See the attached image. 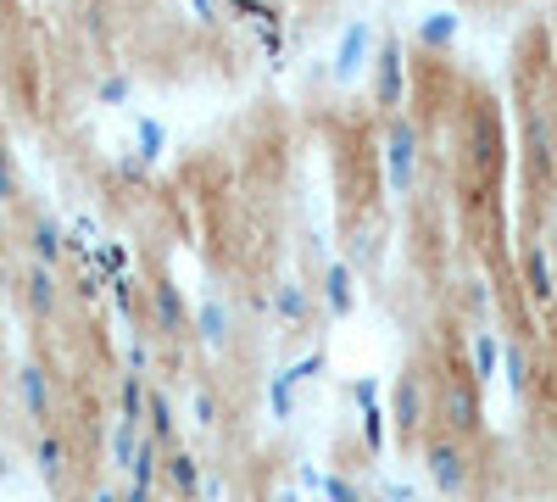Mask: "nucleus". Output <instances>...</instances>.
I'll use <instances>...</instances> for the list:
<instances>
[{
    "mask_svg": "<svg viewBox=\"0 0 557 502\" xmlns=\"http://www.w3.org/2000/svg\"><path fill=\"white\" fill-rule=\"evenodd\" d=\"M418 162H424V134L412 118L391 112L385 146H380V168H385V191L391 196H412L418 191Z\"/></svg>",
    "mask_w": 557,
    "mask_h": 502,
    "instance_id": "obj_1",
    "label": "nucleus"
},
{
    "mask_svg": "<svg viewBox=\"0 0 557 502\" xmlns=\"http://www.w3.org/2000/svg\"><path fill=\"white\" fill-rule=\"evenodd\" d=\"M424 475L441 497H469L474 486V458H469V441H457V436H430L424 441Z\"/></svg>",
    "mask_w": 557,
    "mask_h": 502,
    "instance_id": "obj_2",
    "label": "nucleus"
},
{
    "mask_svg": "<svg viewBox=\"0 0 557 502\" xmlns=\"http://www.w3.org/2000/svg\"><path fill=\"white\" fill-rule=\"evenodd\" d=\"M435 407H441L446 436H457V441L480 436V425H485V402H480V385H474L469 375H446V380H441Z\"/></svg>",
    "mask_w": 557,
    "mask_h": 502,
    "instance_id": "obj_3",
    "label": "nucleus"
},
{
    "mask_svg": "<svg viewBox=\"0 0 557 502\" xmlns=\"http://www.w3.org/2000/svg\"><path fill=\"white\" fill-rule=\"evenodd\" d=\"M368 89H374V107L391 118V112H401V101H407V51H401V39H391V34H380V45H374V62H368Z\"/></svg>",
    "mask_w": 557,
    "mask_h": 502,
    "instance_id": "obj_4",
    "label": "nucleus"
},
{
    "mask_svg": "<svg viewBox=\"0 0 557 502\" xmlns=\"http://www.w3.org/2000/svg\"><path fill=\"white\" fill-rule=\"evenodd\" d=\"M374 45H380V28L368 23V17L346 23L341 39H335V57H330V78L335 84H357L368 73V62H374Z\"/></svg>",
    "mask_w": 557,
    "mask_h": 502,
    "instance_id": "obj_5",
    "label": "nucleus"
},
{
    "mask_svg": "<svg viewBox=\"0 0 557 502\" xmlns=\"http://www.w3.org/2000/svg\"><path fill=\"white\" fill-rule=\"evenodd\" d=\"M146 302H151V335L157 341H184L190 335V302H184L178 280L157 273V280L146 285Z\"/></svg>",
    "mask_w": 557,
    "mask_h": 502,
    "instance_id": "obj_6",
    "label": "nucleus"
},
{
    "mask_svg": "<svg viewBox=\"0 0 557 502\" xmlns=\"http://www.w3.org/2000/svg\"><path fill=\"white\" fill-rule=\"evenodd\" d=\"M391 436H401V441H412L418 430H424V419H430V391H424V375L418 369H401V380L391 385Z\"/></svg>",
    "mask_w": 557,
    "mask_h": 502,
    "instance_id": "obj_7",
    "label": "nucleus"
},
{
    "mask_svg": "<svg viewBox=\"0 0 557 502\" xmlns=\"http://www.w3.org/2000/svg\"><path fill=\"white\" fill-rule=\"evenodd\" d=\"M17 296H23V307L39 318V325H51V318L62 313V302H67V280H62V268L28 262V268L17 273Z\"/></svg>",
    "mask_w": 557,
    "mask_h": 502,
    "instance_id": "obj_8",
    "label": "nucleus"
},
{
    "mask_svg": "<svg viewBox=\"0 0 557 502\" xmlns=\"http://www.w3.org/2000/svg\"><path fill=\"white\" fill-rule=\"evenodd\" d=\"M28 464L45 486H62L67 469H73V441L57 430V425H34V441H28Z\"/></svg>",
    "mask_w": 557,
    "mask_h": 502,
    "instance_id": "obj_9",
    "label": "nucleus"
},
{
    "mask_svg": "<svg viewBox=\"0 0 557 502\" xmlns=\"http://www.w3.org/2000/svg\"><path fill=\"white\" fill-rule=\"evenodd\" d=\"M17 402H23L28 425H51L57 419V380H51L45 363H23L17 369Z\"/></svg>",
    "mask_w": 557,
    "mask_h": 502,
    "instance_id": "obj_10",
    "label": "nucleus"
},
{
    "mask_svg": "<svg viewBox=\"0 0 557 502\" xmlns=\"http://www.w3.org/2000/svg\"><path fill=\"white\" fill-rule=\"evenodd\" d=\"M201 475H207V464L196 458V446H168L162 452V497H178V502H196V491H201Z\"/></svg>",
    "mask_w": 557,
    "mask_h": 502,
    "instance_id": "obj_11",
    "label": "nucleus"
},
{
    "mask_svg": "<svg viewBox=\"0 0 557 502\" xmlns=\"http://www.w3.org/2000/svg\"><path fill=\"white\" fill-rule=\"evenodd\" d=\"M190 335L207 346V352H223L228 341H235V307L218 302V296H201L190 307Z\"/></svg>",
    "mask_w": 557,
    "mask_h": 502,
    "instance_id": "obj_12",
    "label": "nucleus"
},
{
    "mask_svg": "<svg viewBox=\"0 0 557 502\" xmlns=\"http://www.w3.org/2000/svg\"><path fill=\"white\" fill-rule=\"evenodd\" d=\"M23 246H28V257L45 262V268H62V262H67V230H62L51 212H34V218H28Z\"/></svg>",
    "mask_w": 557,
    "mask_h": 502,
    "instance_id": "obj_13",
    "label": "nucleus"
},
{
    "mask_svg": "<svg viewBox=\"0 0 557 502\" xmlns=\"http://www.w3.org/2000/svg\"><path fill=\"white\" fill-rule=\"evenodd\" d=\"M318 296H323V313H330L335 325H346V318L357 313V273H351V262H330V268H323Z\"/></svg>",
    "mask_w": 557,
    "mask_h": 502,
    "instance_id": "obj_14",
    "label": "nucleus"
},
{
    "mask_svg": "<svg viewBox=\"0 0 557 502\" xmlns=\"http://www.w3.org/2000/svg\"><path fill=\"white\" fill-rule=\"evenodd\" d=\"M524 296H530V307H557V262H552V252L535 241L530 252H524Z\"/></svg>",
    "mask_w": 557,
    "mask_h": 502,
    "instance_id": "obj_15",
    "label": "nucleus"
},
{
    "mask_svg": "<svg viewBox=\"0 0 557 502\" xmlns=\"http://www.w3.org/2000/svg\"><path fill=\"white\" fill-rule=\"evenodd\" d=\"M268 313H273L285 330H307V318H312V285H301V280H278L273 296H268Z\"/></svg>",
    "mask_w": 557,
    "mask_h": 502,
    "instance_id": "obj_16",
    "label": "nucleus"
},
{
    "mask_svg": "<svg viewBox=\"0 0 557 502\" xmlns=\"http://www.w3.org/2000/svg\"><path fill=\"white\" fill-rule=\"evenodd\" d=\"M146 436H151L162 452L184 441V430H178V407H173V396H168L162 385H151V391H146Z\"/></svg>",
    "mask_w": 557,
    "mask_h": 502,
    "instance_id": "obj_17",
    "label": "nucleus"
},
{
    "mask_svg": "<svg viewBox=\"0 0 557 502\" xmlns=\"http://www.w3.org/2000/svg\"><path fill=\"white\" fill-rule=\"evenodd\" d=\"M524 151H530V173H535V179H552V162H557V128H552L546 112H530Z\"/></svg>",
    "mask_w": 557,
    "mask_h": 502,
    "instance_id": "obj_18",
    "label": "nucleus"
},
{
    "mask_svg": "<svg viewBox=\"0 0 557 502\" xmlns=\"http://www.w3.org/2000/svg\"><path fill=\"white\" fill-rule=\"evenodd\" d=\"M496 375H502V335L496 330H474L469 335V380L485 391Z\"/></svg>",
    "mask_w": 557,
    "mask_h": 502,
    "instance_id": "obj_19",
    "label": "nucleus"
},
{
    "mask_svg": "<svg viewBox=\"0 0 557 502\" xmlns=\"http://www.w3.org/2000/svg\"><path fill=\"white\" fill-rule=\"evenodd\" d=\"M357 436H362V452H368V458H385V452H391V414H385V396H380V402H362Z\"/></svg>",
    "mask_w": 557,
    "mask_h": 502,
    "instance_id": "obj_20",
    "label": "nucleus"
},
{
    "mask_svg": "<svg viewBox=\"0 0 557 502\" xmlns=\"http://www.w3.org/2000/svg\"><path fill=\"white\" fill-rule=\"evenodd\" d=\"M146 391H151V375L123 369L117 375V419H134L139 430H146Z\"/></svg>",
    "mask_w": 557,
    "mask_h": 502,
    "instance_id": "obj_21",
    "label": "nucleus"
},
{
    "mask_svg": "<svg viewBox=\"0 0 557 502\" xmlns=\"http://www.w3.org/2000/svg\"><path fill=\"white\" fill-rule=\"evenodd\" d=\"M134 157L146 168H157L168 157V123L162 118H134Z\"/></svg>",
    "mask_w": 557,
    "mask_h": 502,
    "instance_id": "obj_22",
    "label": "nucleus"
},
{
    "mask_svg": "<svg viewBox=\"0 0 557 502\" xmlns=\"http://www.w3.org/2000/svg\"><path fill=\"white\" fill-rule=\"evenodd\" d=\"M296 407H301V391L290 385V375H285V369L268 375V419H273V425H290Z\"/></svg>",
    "mask_w": 557,
    "mask_h": 502,
    "instance_id": "obj_23",
    "label": "nucleus"
},
{
    "mask_svg": "<svg viewBox=\"0 0 557 502\" xmlns=\"http://www.w3.org/2000/svg\"><path fill=\"white\" fill-rule=\"evenodd\" d=\"M457 34H462V17L457 12H430L424 23H418V45H424V51H446Z\"/></svg>",
    "mask_w": 557,
    "mask_h": 502,
    "instance_id": "obj_24",
    "label": "nucleus"
},
{
    "mask_svg": "<svg viewBox=\"0 0 557 502\" xmlns=\"http://www.w3.org/2000/svg\"><path fill=\"white\" fill-rule=\"evenodd\" d=\"M134 441H139V425H134V419H112V436H107V458H112V475H128Z\"/></svg>",
    "mask_w": 557,
    "mask_h": 502,
    "instance_id": "obj_25",
    "label": "nucleus"
},
{
    "mask_svg": "<svg viewBox=\"0 0 557 502\" xmlns=\"http://www.w3.org/2000/svg\"><path fill=\"white\" fill-rule=\"evenodd\" d=\"M502 375L513 396H530V352L519 341H502Z\"/></svg>",
    "mask_w": 557,
    "mask_h": 502,
    "instance_id": "obj_26",
    "label": "nucleus"
},
{
    "mask_svg": "<svg viewBox=\"0 0 557 502\" xmlns=\"http://www.w3.org/2000/svg\"><path fill=\"white\" fill-rule=\"evenodd\" d=\"M139 280H134V268H123V273H112L107 280V296H112V313L123 318V325H134V313H139V291H134Z\"/></svg>",
    "mask_w": 557,
    "mask_h": 502,
    "instance_id": "obj_27",
    "label": "nucleus"
},
{
    "mask_svg": "<svg viewBox=\"0 0 557 502\" xmlns=\"http://www.w3.org/2000/svg\"><path fill=\"white\" fill-rule=\"evenodd\" d=\"M318 497H323V502H374V491L357 486V480H351V475H341V469H323Z\"/></svg>",
    "mask_w": 557,
    "mask_h": 502,
    "instance_id": "obj_28",
    "label": "nucleus"
},
{
    "mask_svg": "<svg viewBox=\"0 0 557 502\" xmlns=\"http://www.w3.org/2000/svg\"><path fill=\"white\" fill-rule=\"evenodd\" d=\"M67 296H73V302H84V307H96V302L107 296V280H101V273L89 268V262H78V273L67 280Z\"/></svg>",
    "mask_w": 557,
    "mask_h": 502,
    "instance_id": "obj_29",
    "label": "nucleus"
},
{
    "mask_svg": "<svg viewBox=\"0 0 557 502\" xmlns=\"http://www.w3.org/2000/svg\"><path fill=\"white\" fill-rule=\"evenodd\" d=\"M285 375H290V385H296V391H301V385H312V380H323V375H330V352L312 346L307 357H296V363H290Z\"/></svg>",
    "mask_w": 557,
    "mask_h": 502,
    "instance_id": "obj_30",
    "label": "nucleus"
},
{
    "mask_svg": "<svg viewBox=\"0 0 557 502\" xmlns=\"http://www.w3.org/2000/svg\"><path fill=\"white\" fill-rule=\"evenodd\" d=\"M190 419H196V430H218L223 425V407H218V391L212 385H196L190 391Z\"/></svg>",
    "mask_w": 557,
    "mask_h": 502,
    "instance_id": "obj_31",
    "label": "nucleus"
},
{
    "mask_svg": "<svg viewBox=\"0 0 557 502\" xmlns=\"http://www.w3.org/2000/svg\"><path fill=\"white\" fill-rule=\"evenodd\" d=\"M128 96H134V78L128 73H107L96 84V107H128Z\"/></svg>",
    "mask_w": 557,
    "mask_h": 502,
    "instance_id": "obj_32",
    "label": "nucleus"
},
{
    "mask_svg": "<svg viewBox=\"0 0 557 502\" xmlns=\"http://www.w3.org/2000/svg\"><path fill=\"white\" fill-rule=\"evenodd\" d=\"M23 196V179H17V162H12V151L0 146V207H12Z\"/></svg>",
    "mask_w": 557,
    "mask_h": 502,
    "instance_id": "obj_33",
    "label": "nucleus"
},
{
    "mask_svg": "<svg viewBox=\"0 0 557 502\" xmlns=\"http://www.w3.org/2000/svg\"><path fill=\"white\" fill-rule=\"evenodd\" d=\"M123 357H128V369H134V375H151V369H157V346H151L146 335H134V341L123 346Z\"/></svg>",
    "mask_w": 557,
    "mask_h": 502,
    "instance_id": "obj_34",
    "label": "nucleus"
},
{
    "mask_svg": "<svg viewBox=\"0 0 557 502\" xmlns=\"http://www.w3.org/2000/svg\"><path fill=\"white\" fill-rule=\"evenodd\" d=\"M491 162H496V128L480 118L474 123V168H491Z\"/></svg>",
    "mask_w": 557,
    "mask_h": 502,
    "instance_id": "obj_35",
    "label": "nucleus"
},
{
    "mask_svg": "<svg viewBox=\"0 0 557 502\" xmlns=\"http://www.w3.org/2000/svg\"><path fill=\"white\" fill-rule=\"evenodd\" d=\"M346 396L362 407V402H380V396H385V385H380L374 375H357V380H346Z\"/></svg>",
    "mask_w": 557,
    "mask_h": 502,
    "instance_id": "obj_36",
    "label": "nucleus"
},
{
    "mask_svg": "<svg viewBox=\"0 0 557 502\" xmlns=\"http://www.w3.org/2000/svg\"><path fill=\"white\" fill-rule=\"evenodd\" d=\"M112 173L123 179V185H146V179H151V168H146V162H139L134 151H128V157H117V162H112Z\"/></svg>",
    "mask_w": 557,
    "mask_h": 502,
    "instance_id": "obj_37",
    "label": "nucleus"
},
{
    "mask_svg": "<svg viewBox=\"0 0 557 502\" xmlns=\"http://www.w3.org/2000/svg\"><path fill=\"white\" fill-rule=\"evenodd\" d=\"M374 497H380V502H418V491H412V486H401V480H380V486H374Z\"/></svg>",
    "mask_w": 557,
    "mask_h": 502,
    "instance_id": "obj_38",
    "label": "nucleus"
},
{
    "mask_svg": "<svg viewBox=\"0 0 557 502\" xmlns=\"http://www.w3.org/2000/svg\"><path fill=\"white\" fill-rule=\"evenodd\" d=\"M290 475H296V491H312L318 497V486H323V469L318 464H296Z\"/></svg>",
    "mask_w": 557,
    "mask_h": 502,
    "instance_id": "obj_39",
    "label": "nucleus"
},
{
    "mask_svg": "<svg viewBox=\"0 0 557 502\" xmlns=\"http://www.w3.org/2000/svg\"><path fill=\"white\" fill-rule=\"evenodd\" d=\"M223 497H228L223 475H212V469H207V475H201V491H196V502H223Z\"/></svg>",
    "mask_w": 557,
    "mask_h": 502,
    "instance_id": "obj_40",
    "label": "nucleus"
},
{
    "mask_svg": "<svg viewBox=\"0 0 557 502\" xmlns=\"http://www.w3.org/2000/svg\"><path fill=\"white\" fill-rule=\"evenodd\" d=\"M123 502H162V486H139V480H123Z\"/></svg>",
    "mask_w": 557,
    "mask_h": 502,
    "instance_id": "obj_41",
    "label": "nucleus"
},
{
    "mask_svg": "<svg viewBox=\"0 0 557 502\" xmlns=\"http://www.w3.org/2000/svg\"><path fill=\"white\" fill-rule=\"evenodd\" d=\"M190 12H196L201 23H218V17H223V0H190Z\"/></svg>",
    "mask_w": 557,
    "mask_h": 502,
    "instance_id": "obj_42",
    "label": "nucleus"
},
{
    "mask_svg": "<svg viewBox=\"0 0 557 502\" xmlns=\"http://www.w3.org/2000/svg\"><path fill=\"white\" fill-rule=\"evenodd\" d=\"M89 502H123V486H96V491H89Z\"/></svg>",
    "mask_w": 557,
    "mask_h": 502,
    "instance_id": "obj_43",
    "label": "nucleus"
},
{
    "mask_svg": "<svg viewBox=\"0 0 557 502\" xmlns=\"http://www.w3.org/2000/svg\"><path fill=\"white\" fill-rule=\"evenodd\" d=\"M268 502H301V491H296V486H278V491H273Z\"/></svg>",
    "mask_w": 557,
    "mask_h": 502,
    "instance_id": "obj_44",
    "label": "nucleus"
},
{
    "mask_svg": "<svg viewBox=\"0 0 557 502\" xmlns=\"http://www.w3.org/2000/svg\"><path fill=\"white\" fill-rule=\"evenodd\" d=\"M0 291H12V273H7V257H0Z\"/></svg>",
    "mask_w": 557,
    "mask_h": 502,
    "instance_id": "obj_45",
    "label": "nucleus"
},
{
    "mask_svg": "<svg viewBox=\"0 0 557 502\" xmlns=\"http://www.w3.org/2000/svg\"><path fill=\"white\" fill-rule=\"evenodd\" d=\"M0 480H7V452H0Z\"/></svg>",
    "mask_w": 557,
    "mask_h": 502,
    "instance_id": "obj_46",
    "label": "nucleus"
},
{
    "mask_svg": "<svg viewBox=\"0 0 557 502\" xmlns=\"http://www.w3.org/2000/svg\"><path fill=\"white\" fill-rule=\"evenodd\" d=\"M552 185H557V162H552Z\"/></svg>",
    "mask_w": 557,
    "mask_h": 502,
    "instance_id": "obj_47",
    "label": "nucleus"
}]
</instances>
